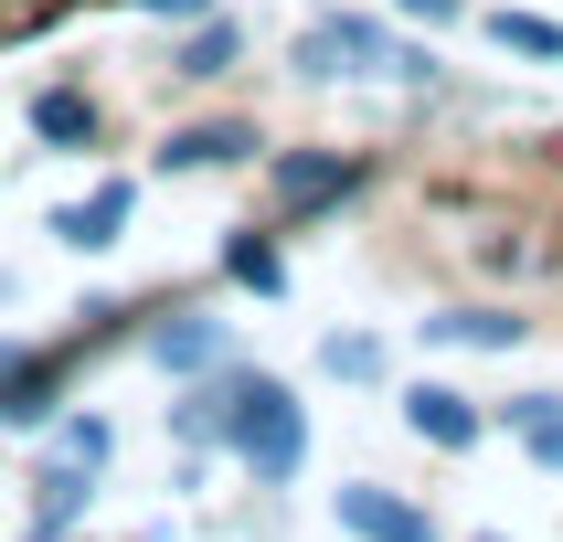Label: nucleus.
I'll use <instances>...</instances> for the list:
<instances>
[{"label":"nucleus","instance_id":"nucleus-4","mask_svg":"<svg viewBox=\"0 0 563 542\" xmlns=\"http://www.w3.org/2000/svg\"><path fill=\"white\" fill-rule=\"evenodd\" d=\"M128 202H139V191H128V181H96L86 202H64V213H54V234H64V245H75V255H96V245H118Z\"/></svg>","mask_w":563,"mask_h":542},{"label":"nucleus","instance_id":"nucleus-9","mask_svg":"<svg viewBox=\"0 0 563 542\" xmlns=\"http://www.w3.org/2000/svg\"><path fill=\"white\" fill-rule=\"evenodd\" d=\"M489 43H510L532 64H563V22H542V11H489Z\"/></svg>","mask_w":563,"mask_h":542},{"label":"nucleus","instance_id":"nucleus-3","mask_svg":"<svg viewBox=\"0 0 563 542\" xmlns=\"http://www.w3.org/2000/svg\"><path fill=\"white\" fill-rule=\"evenodd\" d=\"M341 532H362V542H437V521H426L415 500H394V489L362 478V489H341Z\"/></svg>","mask_w":563,"mask_h":542},{"label":"nucleus","instance_id":"nucleus-15","mask_svg":"<svg viewBox=\"0 0 563 542\" xmlns=\"http://www.w3.org/2000/svg\"><path fill=\"white\" fill-rule=\"evenodd\" d=\"M54 457H75V468H107V414H64Z\"/></svg>","mask_w":563,"mask_h":542},{"label":"nucleus","instance_id":"nucleus-1","mask_svg":"<svg viewBox=\"0 0 563 542\" xmlns=\"http://www.w3.org/2000/svg\"><path fill=\"white\" fill-rule=\"evenodd\" d=\"M181 436H191V446L223 436L255 478H298V457H309V414L287 405V383H266V373H223V383H202V394L181 405Z\"/></svg>","mask_w":563,"mask_h":542},{"label":"nucleus","instance_id":"nucleus-7","mask_svg":"<svg viewBox=\"0 0 563 542\" xmlns=\"http://www.w3.org/2000/svg\"><path fill=\"white\" fill-rule=\"evenodd\" d=\"M32 128H43L54 150H86V139H96V96H75V86H43V96H32Z\"/></svg>","mask_w":563,"mask_h":542},{"label":"nucleus","instance_id":"nucleus-5","mask_svg":"<svg viewBox=\"0 0 563 542\" xmlns=\"http://www.w3.org/2000/svg\"><path fill=\"white\" fill-rule=\"evenodd\" d=\"M405 425L426 446H478V405H468V394H446V383H415V394H405Z\"/></svg>","mask_w":563,"mask_h":542},{"label":"nucleus","instance_id":"nucleus-2","mask_svg":"<svg viewBox=\"0 0 563 542\" xmlns=\"http://www.w3.org/2000/svg\"><path fill=\"white\" fill-rule=\"evenodd\" d=\"M298 75H437V64L415 54V43H394L383 22H362V11H330V22L298 32Z\"/></svg>","mask_w":563,"mask_h":542},{"label":"nucleus","instance_id":"nucleus-13","mask_svg":"<svg viewBox=\"0 0 563 542\" xmlns=\"http://www.w3.org/2000/svg\"><path fill=\"white\" fill-rule=\"evenodd\" d=\"M510 425H521V446H532L542 468H563V405H553V394H532V405L510 414Z\"/></svg>","mask_w":563,"mask_h":542},{"label":"nucleus","instance_id":"nucleus-17","mask_svg":"<svg viewBox=\"0 0 563 542\" xmlns=\"http://www.w3.org/2000/svg\"><path fill=\"white\" fill-rule=\"evenodd\" d=\"M319 362H330V373H351V383H362V373H383V351H373V341H330Z\"/></svg>","mask_w":563,"mask_h":542},{"label":"nucleus","instance_id":"nucleus-11","mask_svg":"<svg viewBox=\"0 0 563 542\" xmlns=\"http://www.w3.org/2000/svg\"><path fill=\"white\" fill-rule=\"evenodd\" d=\"M150 351L170 362V373H202V362H223V330H202V319H170Z\"/></svg>","mask_w":563,"mask_h":542},{"label":"nucleus","instance_id":"nucleus-16","mask_svg":"<svg viewBox=\"0 0 563 542\" xmlns=\"http://www.w3.org/2000/svg\"><path fill=\"white\" fill-rule=\"evenodd\" d=\"M234 287H255V298H277V287H287V266H277L266 245H234Z\"/></svg>","mask_w":563,"mask_h":542},{"label":"nucleus","instance_id":"nucleus-14","mask_svg":"<svg viewBox=\"0 0 563 542\" xmlns=\"http://www.w3.org/2000/svg\"><path fill=\"white\" fill-rule=\"evenodd\" d=\"M86 478H96V468L54 457V468H43V521H75V510H86Z\"/></svg>","mask_w":563,"mask_h":542},{"label":"nucleus","instance_id":"nucleus-19","mask_svg":"<svg viewBox=\"0 0 563 542\" xmlns=\"http://www.w3.org/2000/svg\"><path fill=\"white\" fill-rule=\"evenodd\" d=\"M394 11H415V22H457V0H394Z\"/></svg>","mask_w":563,"mask_h":542},{"label":"nucleus","instance_id":"nucleus-8","mask_svg":"<svg viewBox=\"0 0 563 542\" xmlns=\"http://www.w3.org/2000/svg\"><path fill=\"white\" fill-rule=\"evenodd\" d=\"M245 150H255V128H234V118H223V128H181V139H170L159 159H170V170H213V159H245Z\"/></svg>","mask_w":563,"mask_h":542},{"label":"nucleus","instance_id":"nucleus-12","mask_svg":"<svg viewBox=\"0 0 563 542\" xmlns=\"http://www.w3.org/2000/svg\"><path fill=\"white\" fill-rule=\"evenodd\" d=\"M234 43H245V32H234V22H213V11H202V32H191L181 54H170V75H223V64H234Z\"/></svg>","mask_w":563,"mask_h":542},{"label":"nucleus","instance_id":"nucleus-6","mask_svg":"<svg viewBox=\"0 0 563 542\" xmlns=\"http://www.w3.org/2000/svg\"><path fill=\"white\" fill-rule=\"evenodd\" d=\"M341 191H351L341 159H309V150L277 159V202H287V213H319V202H341Z\"/></svg>","mask_w":563,"mask_h":542},{"label":"nucleus","instance_id":"nucleus-18","mask_svg":"<svg viewBox=\"0 0 563 542\" xmlns=\"http://www.w3.org/2000/svg\"><path fill=\"white\" fill-rule=\"evenodd\" d=\"M139 11H159V22H202L213 0H139Z\"/></svg>","mask_w":563,"mask_h":542},{"label":"nucleus","instance_id":"nucleus-10","mask_svg":"<svg viewBox=\"0 0 563 542\" xmlns=\"http://www.w3.org/2000/svg\"><path fill=\"white\" fill-rule=\"evenodd\" d=\"M426 341H478V351H510V341H521V319H500V309H446V319H426Z\"/></svg>","mask_w":563,"mask_h":542}]
</instances>
